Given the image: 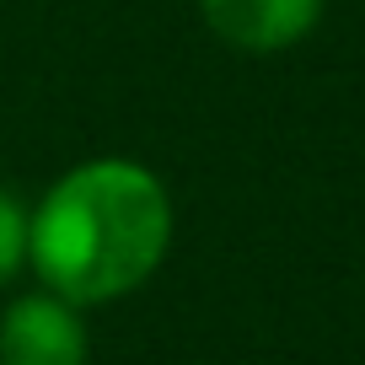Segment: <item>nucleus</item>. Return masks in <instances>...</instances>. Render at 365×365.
Instances as JSON below:
<instances>
[{"instance_id":"obj_1","label":"nucleus","mask_w":365,"mask_h":365,"mask_svg":"<svg viewBox=\"0 0 365 365\" xmlns=\"http://www.w3.org/2000/svg\"><path fill=\"white\" fill-rule=\"evenodd\" d=\"M172 247L167 182L129 156H97L27 210V263L43 290L97 307L140 290Z\"/></svg>"},{"instance_id":"obj_2","label":"nucleus","mask_w":365,"mask_h":365,"mask_svg":"<svg viewBox=\"0 0 365 365\" xmlns=\"http://www.w3.org/2000/svg\"><path fill=\"white\" fill-rule=\"evenodd\" d=\"M0 365H86V322L54 290L16 296L0 317Z\"/></svg>"},{"instance_id":"obj_3","label":"nucleus","mask_w":365,"mask_h":365,"mask_svg":"<svg viewBox=\"0 0 365 365\" xmlns=\"http://www.w3.org/2000/svg\"><path fill=\"white\" fill-rule=\"evenodd\" d=\"M199 11L242 54H285L322 22V0H199Z\"/></svg>"},{"instance_id":"obj_4","label":"nucleus","mask_w":365,"mask_h":365,"mask_svg":"<svg viewBox=\"0 0 365 365\" xmlns=\"http://www.w3.org/2000/svg\"><path fill=\"white\" fill-rule=\"evenodd\" d=\"M22 263H27V210L16 194L0 188V285L16 279Z\"/></svg>"}]
</instances>
